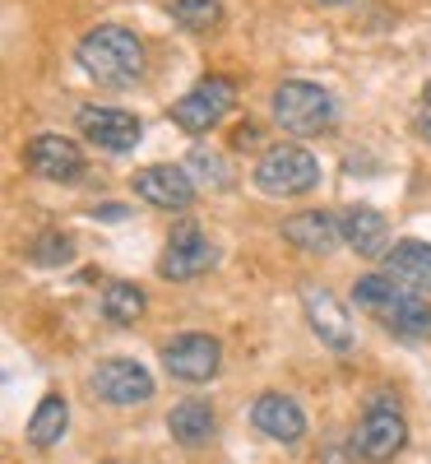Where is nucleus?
I'll return each instance as SVG.
<instances>
[{
    "mask_svg": "<svg viewBox=\"0 0 431 464\" xmlns=\"http://www.w3.org/2000/svg\"><path fill=\"white\" fill-rule=\"evenodd\" d=\"M168 432L181 441V446H205L214 437V409L205 400H181L172 413H168Z\"/></svg>",
    "mask_w": 431,
    "mask_h": 464,
    "instance_id": "nucleus-18",
    "label": "nucleus"
},
{
    "mask_svg": "<svg viewBox=\"0 0 431 464\" xmlns=\"http://www.w3.org/2000/svg\"><path fill=\"white\" fill-rule=\"evenodd\" d=\"M283 237H288L297 251H306V256H330V251L343 242V227H339V218L325 214V209H306V214H292V218L283 223Z\"/></svg>",
    "mask_w": 431,
    "mask_h": 464,
    "instance_id": "nucleus-15",
    "label": "nucleus"
},
{
    "mask_svg": "<svg viewBox=\"0 0 431 464\" xmlns=\"http://www.w3.org/2000/svg\"><path fill=\"white\" fill-rule=\"evenodd\" d=\"M321 5H343V0H321Z\"/></svg>",
    "mask_w": 431,
    "mask_h": 464,
    "instance_id": "nucleus-27",
    "label": "nucleus"
},
{
    "mask_svg": "<svg viewBox=\"0 0 431 464\" xmlns=\"http://www.w3.org/2000/svg\"><path fill=\"white\" fill-rule=\"evenodd\" d=\"M255 144H260V126L242 121L237 130H232V149H255Z\"/></svg>",
    "mask_w": 431,
    "mask_h": 464,
    "instance_id": "nucleus-24",
    "label": "nucleus"
},
{
    "mask_svg": "<svg viewBox=\"0 0 431 464\" xmlns=\"http://www.w3.org/2000/svg\"><path fill=\"white\" fill-rule=\"evenodd\" d=\"M339 227H343V242L358 256H367V260H385L389 256V223L371 205H348L339 214Z\"/></svg>",
    "mask_w": 431,
    "mask_h": 464,
    "instance_id": "nucleus-14",
    "label": "nucleus"
},
{
    "mask_svg": "<svg viewBox=\"0 0 431 464\" xmlns=\"http://www.w3.org/2000/svg\"><path fill=\"white\" fill-rule=\"evenodd\" d=\"M218 362H223V343L214 334H177L163 343V367L177 376V381H214L218 376Z\"/></svg>",
    "mask_w": 431,
    "mask_h": 464,
    "instance_id": "nucleus-7",
    "label": "nucleus"
},
{
    "mask_svg": "<svg viewBox=\"0 0 431 464\" xmlns=\"http://www.w3.org/2000/svg\"><path fill=\"white\" fill-rule=\"evenodd\" d=\"M232 102H237V84L223 80V74H209V80H200L190 93H181L172 102V121L186 135H209L223 116L232 111Z\"/></svg>",
    "mask_w": 431,
    "mask_h": 464,
    "instance_id": "nucleus-5",
    "label": "nucleus"
},
{
    "mask_svg": "<svg viewBox=\"0 0 431 464\" xmlns=\"http://www.w3.org/2000/svg\"><path fill=\"white\" fill-rule=\"evenodd\" d=\"M404 441H408V422H404V413L389 404V400H371L367 404V413H362V422H358V437H352V446H358L367 459H395L399 450H404Z\"/></svg>",
    "mask_w": 431,
    "mask_h": 464,
    "instance_id": "nucleus-6",
    "label": "nucleus"
},
{
    "mask_svg": "<svg viewBox=\"0 0 431 464\" xmlns=\"http://www.w3.org/2000/svg\"><path fill=\"white\" fill-rule=\"evenodd\" d=\"M186 172H190V181H200L209 190H227L232 186V168H227L223 153H214V149H190Z\"/></svg>",
    "mask_w": 431,
    "mask_h": 464,
    "instance_id": "nucleus-21",
    "label": "nucleus"
},
{
    "mask_svg": "<svg viewBox=\"0 0 431 464\" xmlns=\"http://www.w3.org/2000/svg\"><path fill=\"white\" fill-rule=\"evenodd\" d=\"M135 186V196L148 200V205H158V209H186L195 200V181L186 168H172V163H153V168H139L130 177Z\"/></svg>",
    "mask_w": 431,
    "mask_h": 464,
    "instance_id": "nucleus-11",
    "label": "nucleus"
},
{
    "mask_svg": "<svg viewBox=\"0 0 431 464\" xmlns=\"http://www.w3.org/2000/svg\"><path fill=\"white\" fill-rule=\"evenodd\" d=\"M417 130L431 140V84L422 89V107H417Z\"/></svg>",
    "mask_w": 431,
    "mask_h": 464,
    "instance_id": "nucleus-25",
    "label": "nucleus"
},
{
    "mask_svg": "<svg viewBox=\"0 0 431 464\" xmlns=\"http://www.w3.org/2000/svg\"><path fill=\"white\" fill-rule=\"evenodd\" d=\"M80 65H84L89 80H98L102 89H126V84H135L144 74V43L130 28L102 24L80 43Z\"/></svg>",
    "mask_w": 431,
    "mask_h": 464,
    "instance_id": "nucleus-1",
    "label": "nucleus"
},
{
    "mask_svg": "<svg viewBox=\"0 0 431 464\" xmlns=\"http://www.w3.org/2000/svg\"><path fill=\"white\" fill-rule=\"evenodd\" d=\"M273 121L288 135H321L334 121V98L321 84L288 80V84L273 89Z\"/></svg>",
    "mask_w": 431,
    "mask_h": 464,
    "instance_id": "nucleus-3",
    "label": "nucleus"
},
{
    "mask_svg": "<svg viewBox=\"0 0 431 464\" xmlns=\"http://www.w3.org/2000/svg\"><path fill=\"white\" fill-rule=\"evenodd\" d=\"M214 265V246L209 237L195 223H181L172 227V237H168V251L158 260V275L163 279H195V275H205V269Z\"/></svg>",
    "mask_w": 431,
    "mask_h": 464,
    "instance_id": "nucleus-10",
    "label": "nucleus"
},
{
    "mask_svg": "<svg viewBox=\"0 0 431 464\" xmlns=\"http://www.w3.org/2000/svg\"><path fill=\"white\" fill-rule=\"evenodd\" d=\"M302 306H306V321H311V330H316V339L325 348H334V353H348L352 348V321L339 306V297L316 288V284H306L302 288Z\"/></svg>",
    "mask_w": 431,
    "mask_h": 464,
    "instance_id": "nucleus-12",
    "label": "nucleus"
},
{
    "mask_svg": "<svg viewBox=\"0 0 431 464\" xmlns=\"http://www.w3.org/2000/svg\"><path fill=\"white\" fill-rule=\"evenodd\" d=\"M102 316L111 325H135L144 316V293L135 284H107L102 293Z\"/></svg>",
    "mask_w": 431,
    "mask_h": 464,
    "instance_id": "nucleus-20",
    "label": "nucleus"
},
{
    "mask_svg": "<svg viewBox=\"0 0 431 464\" xmlns=\"http://www.w3.org/2000/svg\"><path fill=\"white\" fill-rule=\"evenodd\" d=\"M172 19L190 33H209L223 24V5L218 0H172Z\"/></svg>",
    "mask_w": 431,
    "mask_h": 464,
    "instance_id": "nucleus-22",
    "label": "nucleus"
},
{
    "mask_svg": "<svg viewBox=\"0 0 431 464\" xmlns=\"http://www.w3.org/2000/svg\"><path fill=\"white\" fill-rule=\"evenodd\" d=\"M80 130L107 153H126L139 144V121L121 107H80Z\"/></svg>",
    "mask_w": 431,
    "mask_h": 464,
    "instance_id": "nucleus-13",
    "label": "nucleus"
},
{
    "mask_svg": "<svg viewBox=\"0 0 431 464\" xmlns=\"http://www.w3.org/2000/svg\"><path fill=\"white\" fill-rule=\"evenodd\" d=\"M70 256H74V251H70L65 232H47V237L33 242V260H37V265H65Z\"/></svg>",
    "mask_w": 431,
    "mask_h": 464,
    "instance_id": "nucleus-23",
    "label": "nucleus"
},
{
    "mask_svg": "<svg viewBox=\"0 0 431 464\" xmlns=\"http://www.w3.org/2000/svg\"><path fill=\"white\" fill-rule=\"evenodd\" d=\"M385 275L395 279L399 288L417 293V297L431 293V242H417V237L395 242L389 256H385Z\"/></svg>",
    "mask_w": 431,
    "mask_h": 464,
    "instance_id": "nucleus-16",
    "label": "nucleus"
},
{
    "mask_svg": "<svg viewBox=\"0 0 431 464\" xmlns=\"http://www.w3.org/2000/svg\"><path fill=\"white\" fill-rule=\"evenodd\" d=\"M352 297H358L362 312L376 316L389 334H404V339H426L431 334V306L417 293L399 288L389 275L358 279V284H352Z\"/></svg>",
    "mask_w": 431,
    "mask_h": 464,
    "instance_id": "nucleus-2",
    "label": "nucleus"
},
{
    "mask_svg": "<svg viewBox=\"0 0 431 464\" xmlns=\"http://www.w3.org/2000/svg\"><path fill=\"white\" fill-rule=\"evenodd\" d=\"M98 214H102V218H126V209H121V205H102Z\"/></svg>",
    "mask_w": 431,
    "mask_h": 464,
    "instance_id": "nucleus-26",
    "label": "nucleus"
},
{
    "mask_svg": "<svg viewBox=\"0 0 431 464\" xmlns=\"http://www.w3.org/2000/svg\"><path fill=\"white\" fill-rule=\"evenodd\" d=\"M251 422L273 441H297L306 432V413L297 409V400H288L279 391H269V395H260L251 404Z\"/></svg>",
    "mask_w": 431,
    "mask_h": 464,
    "instance_id": "nucleus-17",
    "label": "nucleus"
},
{
    "mask_svg": "<svg viewBox=\"0 0 431 464\" xmlns=\"http://www.w3.org/2000/svg\"><path fill=\"white\" fill-rule=\"evenodd\" d=\"M24 163L33 177H47V181H80L84 172V153L74 140L65 135H33L24 149Z\"/></svg>",
    "mask_w": 431,
    "mask_h": 464,
    "instance_id": "nucleus-8",
    "label": "nucleus"
},
{
    "mask_svg": "<svg viewBox=\"0 0 431 464\" xmlns=\"http://www.w3.org/2000/svg\"><path fill=\"white\" fill-rule=\"evenodd\" d=\"M93 391H98L107 404L126 409V404H144V400L153 395V376H148L144 362H135V358H111V362H102V367L93 372Z\"/></svg>",
    "mask_w": 431,
    "mask_h": 464,
    "instance_id": "nucleus-9",
    "label": "nucleus"
},
{
    "mask_svg": "<svg viewBox=\"0 0 431 464\" xmlns=\"http://www.w3.org/2000/svg\"><path fill=\"white\" fill-rule=\"evenodd\" d=\"M65 422H70V404L61 400V395H47L43 404H37V413L28 418V441L33 446H56L61 437H65Z\"/></svg>",
    "mask_w": 431,
    "mask_h": 464,
    "instance_id": "nucleus-19",
    "label": "nucleus"
},
{
    "mask_svg": "<svg viewBox=\"0 0 431 464\" xmlns=\"http://www.w3.org/2000/svg\"><path fill=\"white\" fill-rule=\"evenodd\" d=\"M316 181H321L316 153H306V149H297V144L269 149L264 159L255 163V186L264 190V196H306Z\"/></svg>",
    "mask_w": 431,
    "mask_h": 464,
    "instance_id": "nucleus-4",
    "label": "nucleus"
}]
</instances>
